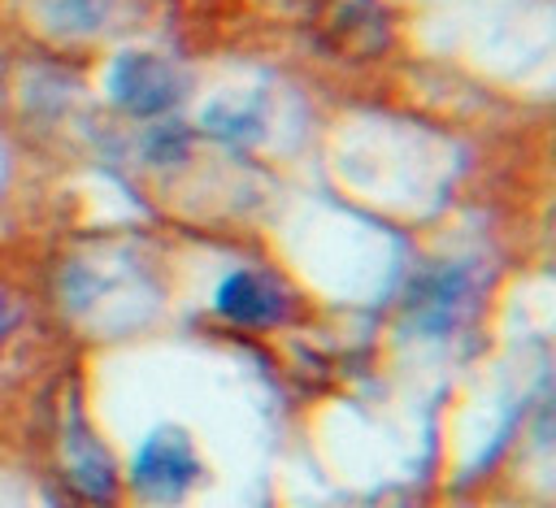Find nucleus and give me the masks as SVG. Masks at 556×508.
Segmentation results:
<instances>
[{"instance_id": "1", "label": "nucleus", "mask_w": 556, "mask_h": 508, "mask_svg": "<svg viewBox=\"0 0 556 508\" xmlns=\"http://www.w3.org/2000/svg\"><path fill=\"white\" fill-rule=\"evenodd\" d=\"M200 473V460L191 452V443L178 434V430H156L139 443L135 452V465H130V482L143 499H156V504H174L191 491Z\"/></svg>"}, {"instance_id": "2", "label": "nucleus", "mask_w": 556, "mask_h": 508, "mask_svg": "<svg viewBox=\"0 0 556 508\" xmlns=\"http://www.w3.org/2000/svg\"><path fill=\"white\" fill-rule=\"evenodd\" d=\"M109 96L130 113H156V109L174 104V78L156 56L126 52L109 69Z\"/></svg>"}, {"instance_id": "3", "label": "nucleus", "mask_w": 556, "mask_h": 508, "mask_svg": "<svg viewBox=\"0 0 556 508\" xmlns=\"http://www.w3.org/2000/svg\"><path fill=\"white\" fill-rule=\"evenodd\" d=\"M278 287L252 269H239L230 274L222 287H217V313L230 317V321H243V326H265L278 317Z\"/></svg>"}, {"instance_id": "4", "label": "nucleus", "mask_w": 556, "mask_h": 508, "mask_svg": "<svg viewBox=\"0 0 556 508\" xmlns=\"http://www.w3.org/2000/svg\"><path fill=\"white\" fill-rule=\"evenodd\" d=\"M65 456H70V473H74L83 495H91V499H109L113 495V465H109V456L100 452V443L91 439V430L78 417H70Z\"/></svg>"}, {"instance_id": "5", "label": "nucleus", "mask_w": 556, "mask_h": 508, "mask_svg": "<svg viewBox=\"0 0 556 508\" xmlns=\"http://www.w3.org/2000/svg\"><path fill=\"white\" fill-rule=\"evenodd\" d=\"M100 13V0H48V22H56V30H91Z\"/></svg>"}, {"instance_id": "6", "label": "nucleus", "mask_w": 556, "mask_h": 508, "mask_svg": "<svg viewBox=\"0 0 556 508\" xmlns=\"http://www.w3.org/2000/svg\"><path fill=\"white\" fill-rule=\"evenodd\" d=\"M17 321H22V313H17V304L9 300V291H0V347H4V339L17 330Z\"/></svg>"}]
</instances>
